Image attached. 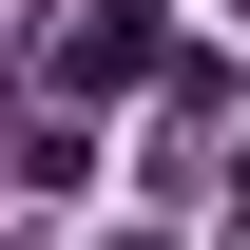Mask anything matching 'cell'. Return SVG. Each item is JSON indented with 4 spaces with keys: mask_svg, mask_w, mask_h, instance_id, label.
Listing matches in <instances>:
<instances>
[{
    "mask_svg": "<svg viewBox=\"0 0 250 250\" xmlns=\"http://www.w3.org/2000/svg\"><path fill=\"white\" fill-rule=\"evenodd\" d=\"M154 58H173V39H154V0H77V20H58V96H135Z\"/></svg>",
    "mask_w": 250,
    "mask_h": 250,
    "instance_id": "6da1fadb",
    "label": "cell"
},
{
    "mask_svg": "<svg viewBox=\"0 0 250 250\" xmlns=\"http://www.w3.org/2000/svg\"><path fill=\"white\" fill-rule=\"evenodd\" d=\"M96 250H154V231H96Z\"/></svg>",
    "mask_w": 250,
    "mask_h": 250,
    "instance_id": "7a4b0ae2",
    "label": "cell"
}]
</instances>
